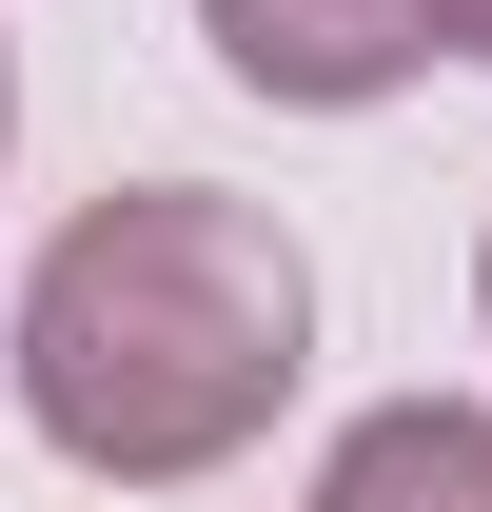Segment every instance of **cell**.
Wrapping results in <instances>:
<instances>
[{
  "label": "cell",
  "mask_w": 492,
  "mask_h": 512,
  "mask_svg": "<svg viewBox=\"0 0 492 512\" xmlns=\"http://www.w3.org/2000/svg\"><path fill=\"white\" fill-rule=\"evenodd\" d=\"M296 375H315V256L256 197L138 178L99 217H60V256L20 276V414H40V453L119 473V493L256 453Z\"/></svg>",
  "instance_id": "obj_1"
},
{
  "label": "cell",
  "mask_w": 492,
  "mask_h": 512,
  "mask_svg": "<svg viewBox=\"0 0 492 512\" xmlns=\"http://www.w3.org/2000/svg\"><path fill=\"white\" fill-rule=\"evenodd\" d=\"M217 20V60L256 79V99H296V119H355V99H394V79L433 60V0H197Z\"/></svg>",
  "instance_id": "obj_2"
},
{
  "label": "cell",
  "mask_w": 492,
  "mask_h": 512,
  "mask_svg": "<svg viewBox=\"0 0 492 512\" xmlns=\"http://www.w3.org/2000/svg\"><path fill=\"white\" fill-rule=\"evenodd\" d=\"M315 512H492V414H473V394H394V414H355L335 473H315Z\"/></svg>",
  "instance_id": "obj_3"
},
{
  "label": "cell",
  "mask_w": 492,
  "mask_h": 512,
  "mask_svg": "<svg viewBox=\"0 0 492 512\" xmlns=\"http://www.w3.org/2000/svg\"><path fill=\"white\" fill-rule=\"evenodd\" d=\"M433 40H453V60H492V0H433Z\"/></svg>",
  "instance_id": "obj_4"
},
{
  "label": "cell",
  "mask_w": 492,
  "mask_h": 512,
  "mask_svg": "<svg viewBox=\"0 0 492 512\" xmlns=\"http://www.w3.org/2000/svg\"><path fill=\"white\" fill-rule=\"evenodd\" d=\"M473 296H492V256H473Z\"/></svg>",
  "instance_id": "obj_5"
},
{
  "label": "cell",
  "mask_w": 492,
  "mask_h": 512,
  "mask_svg": "<svg viewBox=\"0 0 492 512\" xmlns=\"http://www.w3.org/2000/svg\"><path fill=\"white\" fill-rule=\"evenodd\" d=\"M0 119H20V99H0Z\"/></svg>",
  "instance_id": "obj_6"
}]
</instances>
